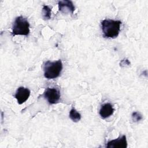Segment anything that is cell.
<instances>
[{"label":"cell","mask_w":148,"mask_h":148,"mask_svg":"<svg viewBox=\"0 0 148 148\" xmlns=\"http://www.w3.org/2000/svg\"><path fill=\"white\" fill-rule=\"evenodd\" d=\"M29 33V23L27 18L21 16L17 17L12 26V34L15 35H28Z\"/></svg>","instance_id":"cell-3"},{"label":"cell","mask_w":148,"mask_h":148,"mask_svg":"<svg viewBox=\"0 0 148 148\" xmlns=\"http://www.w3.org/2000/svg\"><path fill=\"white\" fill-rule=\"evenodd\" d=\"M114 110L112 105L110 103H106L101 106L99 113L102 119H106L113 114Z\"/></svg>","instance_id":"cell-8"},{"label":"cell","mask_w":148,"mask_h":148,"mask_svg":"<svg viewBox=\"0 0 148 148\" xmlns=\"http://www.w3.org/2000/svg\"><path fill=\"white\" fill-rule=\"evenodd\" d=\"M43 97L49 104H55L59 102L61 94L59 90L55 88H47L44 92Z\"/></svg>","instance_id":"cell-4"},{"label":"cell","mask_w":148,"mask_h":148,"mask_svg":"<svg viewBox=\"0 0 148 148\" xmlns=\"http://www.w3.org/2000/svg\"><path fill=\"white\" fill-rule=\"evenodd\" d=\"M58 5L59 10L64 14H73L75 10V6L71 1H60Z\"/></svg>","instance_id":"cell-7"},{"label":"cell","mask_w":148,"mask_h":148,"mask_svg":"<svg viewBox=\"0 0 148 148\" xmlns=\"http://www.w3.org/2000/svg\"><path fill=\"white\" fill-rule=\"evenodd\" d=\"M132 120L135 122L139 121L142 119V116L138 112H134L132 114Z\"/></svg>","instance_id":"cell-11"},{"label":"cell","mask_w":148,"mask_h":148,"mask_svg":"<svg viewBox=\"0 0 148 148\" xmlns=\"http://www.w3.org/2000/svg\"><path fill=\"white\" fill-rule=\"evenodd\" d=\"M107 148H126L127 147V142L126 136L123 135L117 139L109 141L106 145Z\"/></svg>","instance_id":"cell-6"},{"label":"cell","mask_w":148,"mask_h":148,"mask_svg":"<svg viewBox=\"0 0 148 148\" xmlns=\"http://www.w3.org/2000/svg\"><path fill=\"white\" fill-rule=\"evenodd\" d=\"M62 69L61 60L56 61H47L43 66L44 76L46 79H53L58 77Z\"/></svg>","instance_id":"cell-2"},{"label":"cell","mask_w":148,"mask_h":148,"mask_svg":"<svg viewBox=\"0 0 148 148\" xmlns=\"http://www.w3.org/2000/svg\"><path fill=\"white\" fill-rule=\"evenodd\" d=\"M121 22L119 20L105 19L101 22V28L104 37L109 38H116L120 31Z\"/></svg>","instance_id":"cell-1"},{"label":"cell","mask_w":148,"mask_h":148,"mask_svg":"<svg viewBox=\"0 0 148 148\" xmlns=\"http://www.w3.org/2000/svg\"><path fill=\"white\" fill-rule=\"evenodd\" d=\"M42 17L45 20H49L51 16V10L47 5H44L42 8Z\"/></svg>","instance_id":"cell-10"},{"label":"cell","mask_w":148,"mask_h":148,"mask_svg":"<svg viewBox=\"0 0 148 148\" xmlns=\"http://www.w3.org/2000/svg\"><path fill=\"white\" fill-rule=\"evenodd\" d=\"M69 117L73 121L77 122L81 119V114L75 108H72L69 112Z\"/></svg>","instance_id":"cell-9"},{"label":"cell","mask_w":148,"mask_h":148,"mask_svg":"<svg viewBox=\"0 0 148 148\" xmlns=\"http://www.w3.org/2000/svg\"><path fill=\"white\" fill-rule=\"evenodd\" d=\"M31 91L28 88L24 87H20L17 88L14 95L15 98L17 99L18 104L21 105L24 103L29 98Z\"/></svg>","instance_id":"cell-5"}]
</instances>
